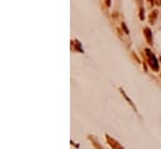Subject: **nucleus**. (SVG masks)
<instances>
[{"mask_svg":"<svg viewBox=\"0 0 161 149\" xmlns=\"http://www.w3.org/2000/svg\"><path fill=\"white\" fill-rule=\"evenodd\" d=\"M145 53H146V55H148V58H149V62H150L151 68H153L154 70H159V64H157V62H156L155 55H154L153 53H151L149 49H146V50H145Z\"/></svg>","mask_w":161,"mask_h":149,"instance_id":"obj_1","label":"nucleus"},{"mask_svg":"<svg viewBox=\"0 0 161 149\" xmlns=\"http://www.w3.org/2000/svg\"><path fill=\"white\" fill-rule=\"evenodd\" d=\"M145 36H146V39H148V43L149 44H153V36H151V31L149 28H145Z\"/></svg>","mask_w":161,"mask_h":149,"instance_id":"obj_2","label":"nucleus"},{"mask_svg":"<svg viewBox=\"0 0 161 149\" xmlns=\"http://www.w3.org/2000/svg\"><path fill=\"white\" fill-rule=\"evenodd\" d=\"M156 15H157V11H153V13L150 14V23H151V24H154V23H155Z\"/></svg>","mask_w":161,"mask_h":149,"instance_id":"obj_3","label":"nucleus"},{"mask_svg":"<svg viewBox=\"0 0 161 149\" xmlns=\"http://www.w3.org/2000/svg\"><path fill=\"white\" fill-rule=\"evenodd\" d=\"M155 4H157V5H161V0H154Z\"/></svg>","mask_w":161,"mask_h":149,"instance_id":"obj_4","label":"nucleus"},{"mask_svg":"<svg viewBox=\"0 0 161 149\" xmlns=\"http://www.w3.org/2000/svg\"><path fill=\"white\" fill-rule=\"evenodd\" d=\"M105 1H106V5L109 6V5H110V0H105Z\"/></svg>","mask_w":161,"mask_h":149,"instance_id":"obj_5","label":"nucleus"}]
</instances>
